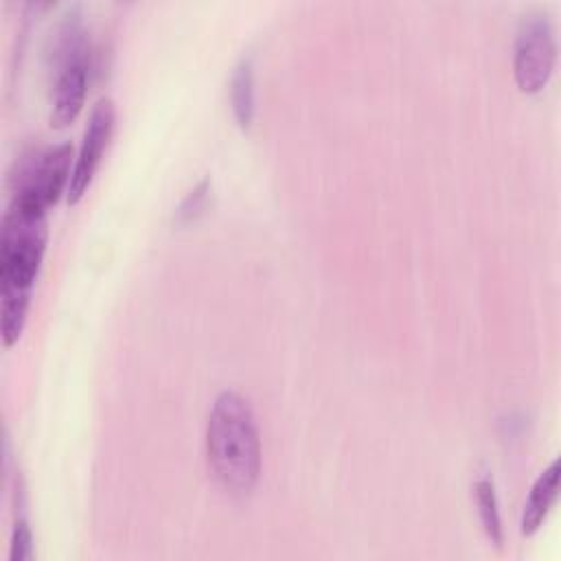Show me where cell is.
Instances as JSON below:
<instances>
[{"instance_id":"obj_1","label":"cell","mask_w":561,"mask_h":561,"mask_svg":"<svg viewBox=\"0 0 561 561\" xmlns=\"http://www.w3.org/2000/svg\"><path fill=\"white\" fill-rule=\"evenodd\" d=\"M46 213L9 202L0 230V331L4 346L18 342L46 252Z\"/></svg>"},{"instance_id":"obj_2","label":"cell","mask_w":561,"mask_h":561,"mask_svg":"<svg viewBox=\"0 0 561 561\" xmlns=\"http://www.w3.org/2000/svg\"><path fill=\"white\" fill-rule=\"evenodd\" d=\"M206 460L215 480L232 495H248L261 473V436L250 401L221 390L206 421Z\"/></svg>"},{"instance_id":"obj_3","label":"cell","mask_w":561,"mask_h":561,"mask_svg":"<svg viewBox=\"0 0 561 561\" xmlns=\"http://www.w3.org/2000/svg\"><path fill=\"white\" fill-rule=\"evenodd\" d=\"M48 57L55 70L50 85V125L64 127L79 116L90 79V42L77 7L61 15L50 37Z\"/></svg>"},{"instance_id":"obj_4","label":"cell","mask_w":561,"mask_h":561,"mask_svg":"<svg viewBox=\"0 0 561 561\" xmlns=\"http://www.w3.org/2000/svg\"><path fill=\"white\" fill-rule=\"evenodd\" d=\"M72 145L68 140L35 147L15 162L11 173V199L20 206L48 213V208L68 191Z\"/></svg>"},{"instance_id":"obj_5","label":"cell","mask_w":561,"mask_h":561,"mask_svg":"<svg viewBox=\"0 0 561 561\" xmlns=\"http://www.w3.org/2000/svg\"><path fill=\"white\" fill-rule=\"evenodd\" d=\"M557 64V33L543 11L524 15L513 50V72L522 92H539L552 77Z\"/></svg>"},{"instance_id":"obj_6","label":"cell","mask_w":561,"mask_h":561,"mask_svg":"<svg viewBox=\"0 0 561 561\" xmlns=\"http://www.w3.org/2000/svg\"><path fill=\"white\" fill-rule=\"evenodd\" d=\"M114 118H116L114 101L110 96H101L90 110L81 145H79L77 158L72 162V173H70V182H68V191H66L68 204H77L85 195V191L101 164V158L107 149V142L112 138Z\"/></svg>"},{"instance_id":"obj_7","label":"cell","mask_w":561,"mask_h":561,"mask_svg":"<svg viewBox=\"0 0 561 561\" xmlns=\"http://www.w3.org/2000/svg\"><path fill=\"white\" fill-rule=\"evenodd\" d=\"M559 493V460L554 458L533 482L522 511V533L533 535L548 517Z\"/></svg>"},{"instance_id":"obj_8","label":"cell","mask_w":561,"mask_h":561,"mask_svg":"<svg viewBox=\"0 0 561 561\" xmlns=\"http://www.w3.org/2000/svg\"><path fill=\"white\" fill-rule=\"evenodd\" d=\"M230 105L232 116L241 129H248L256 110V92H254V64L252 57H241L230 77Z\"/></svg>"},{"instance_id":"obj_9","label":"cell","mask_w":561,"mask_h":561,"mask_svg":"<svg viewBox=\"0 0 561 561\" xmlns=\"http://www.w3.org/2000/svg\"><path fill=\"white\" fill-rule=\"evenodd\" d=\"M473 493H476V504H478V513H480L484 533L495 546H500L502 543V519H500V504H497V493H495L493 480L486 476L478 478L473 484Z\"/></svg>"},{"instance_id":"obj_10","label":"cell","mask_w":561,"mask_h":561,"mask_svg":"<svg viewBox=\"0 0 561 561\" xmlns=\"http://www.w3.org/2000/svg\"><path fill=\"white\" fill-rule=\"evenodd\" d=\"M208 193H210V180L204 178L199 184H195V186L184 195V199H182L180 206L175 208V221H178V224H184V221H191L193 217H197V215L202 213V208L206 206Z\"/></svg>"},{"instance_id":"obj_11","label":"cell","mask_w":561,"mask_h":561,"mask_svg":"<svg viewBox=\"0 0 561 561\" xmlns=\"http://www.w3.org/2000/svg\"><path fill=\"white\" fill-rule=\"evenodd\" d=\"M31 557H33V533H31L26 517H18L13 524L9 559L11 561H28Z\"/></svg>"}]
</instances>
